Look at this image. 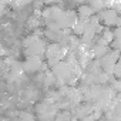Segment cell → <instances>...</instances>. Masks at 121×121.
I'll use <instances>...</instances> for the list:
<instances>
[{
    "label": "cell",
    "instance_id": "1",
    "mask_svg": "<svg viewBox=\"0 0 121 121\" xmlns=\"http://www.w3.org/2000/svg\"><path fill=\"white\" fill-rule=\"evenodd\" d=\"M58 110H60V107L56 103H51L50 100L46 98L44 101H41L36 105V115H37L39 121H54L57 114L60 112Z\"/></svg>",
    "mask_w": 121,
    "mask_h": 121
},
{
    "label": "cell",
    "instance_id": "2",
    "mask_svg": "<svg viewBox=\"0 0 121 121\" xmlns=\"http://www.w3.org/2000/svg\"><path fill=\"white\" fill-rule=\"evenodd\" d=\"M120 56H121V51H120V50L111 48L110 53H107L103 58H100L98 63H100L103 71H105V73L110 74V76H114V70H115V67H117V63H118Z\"/></svg>",
    "mask_w": 121,
    "mask_h": 121
},
{
    "label": "cell",
    "instance_id": "3",
    "mask_svg": "<svg viewBox=\"0 0 121 121\" xmlns=\"http://www.w3.org/2000/svg\"><path fill=\"white\" fill-rule=\"evenodd\" d=\"M101 23L105 27H120L121 26V16L115 9H104L98 13Z\"/></svg>",
    "mask_w": 121,
    "mask_h": 121
},
{
    "label": "cell",
    "instance_id": "4",
    "mask_svg": "<svg viewBox=\"0 0 121 121\" xmlns=\"http://www.w3.org/2000/svg\"><path fill=\"white\" fill-rule=\"evenodd\" d=\"M69 54V48L58 44V43H50L46 50V58L47 60H64Z\"/></svg>",
    "mask_w": 121,
    "mask_h": 121
},
{
    "label": "cell",
    "instance_id": "5",
    "mask_svg": "<svg viewBox=\"0 0 121 121\" xmlns=\"http://www.w3.org/2000/svg\"><path fill=\"white\" fill-rule=\"evenodd\" d=\"M47 47H48V40H47L46 37H43V39H41L40 41H37L36 44H33V46L24 48V56H26V57H34V56H37V57H46V50H47Z\"/></svg>",
    "mask_w": 121,
    "mask_h": 121
},
{
    "label": "cell",
    "instance_id": "6",
    "mask_svg": "<svg viewBox=\"0 0 121 121\" xmlns=\"http://www.w3.org/2000/svg\"><path fill=\"white\" fill-rule=\"evenodd\" d=\"M44 63L46 61L43 60V57H37V56H34V57H26V60L23 61L24 71L30 73V74H33V73H41Z\"/></svg>",
    "mask_w": 121,
    "mask_h": 121
},
{
    "label": "cell",
    "instance_id": "7",
    "mask_svg": "<svg viewBox=\"0 0 121 121\" xmlns=\"http://www.w3.org/2000/svg\"><path fill=\"white\" fill-rule=\"evenodd\" d=\"M94 112V104L93 103H81L80 105H77L76 108H73V115L77 118V120H83L88 115H93Z\"/></svg>",
    "mask_w": 121,
    "mask_h": 121
},
{
    "label": "cell",
    "instance_id": "8",
    "mask_svg": "<svg viewBox=\"0 0 121 121\" xmlns=\"http://www.w3.org/2000/svg\"><path fill=\"white\" fill-rule=\"evenodd\" d=\"M77 22H78V14H77V12H74V10H67L66 17H64V20H63V23H61V29H73Z\"/></svg>",
    "mask_w": 121,
    "mask_h": 121
},
{
    "label": "cell",
    "instance_id": "9",
    "mask_svg": "<svg viewBox=\"0 0 121 121\" xmlns=\"http://www.w3.org/2000/svg\"><path fill=\"white\" fill-rule=\"evenodd\" d=\"M94 9L90 6V4H80L77 7V14H78V19H83V20H88L94 16Z\"/></svg>",
    "mask_w": 121,
    "mask_h": 121
},
{
    "label": "cell",
    "instance_id": "10",
    "mask_svg": "<svg viewBox=\"0 0 121 121\" xmlns=\"http://www.w3.org/2000/svg\"><path fill=\"white\" fill-rule=\"evenodd\" d=\"M111 51V47L110 46H101V44H94L93 47H91V53H93V56H94V58L95 60H100V58H103L107 53H110Z\"/></svg>",
    "mask_w": 121,
    "mask_h": 121
},
{
    "label": "cell",
    "instance_id": "11",
    "mask_svg": "<svg viewBox=\"0 0 121 121\" xmlns=\"http://www.w3.org/2000/svg\"><path fill=\"white\" fill-rule=\"evenodd\" d=\"M90 20V19H88ZM88 20H83V19H78V22L74 24V27L71 29L73 30V34L74 36H78V37H81L83 34H84V31L88 29Z\"/></svg>",
    "mask_w": 121,
    "mask_h": 121
},
{
    "label": "cell",
    "instance_id": "12",
    "mask_svg": "<svg viewBox=\"0 0 121 121\" xmlns=\"http://www.w3.org/2000/svg\"><path fill=\"white\" fill-rule=\"evenodd\" d=\"M41 39H43V36H40V34H37V33L29 34L27 37H24V40H23V46H24V48H27V47H30V46L36 44L37 41H40Z\"/></svg>",
    "mask_w": 121,
    "mask_h": 121
},
{
    "label": "cell",
    "instance_id": "13",
    "mask_svg": "<svg viewBox=\"0 0 121 121\" xmlns=\"http://www.w3.org/2000/svg\"><path fill=\"white\" fill-rule=\"evenodd\" d=\"M88 4L94 9V12L100 13L101 10L107 9V0H90Z\"/></svg>",
    "mask_w": 121,
    "mask_h": 121
},
{
    "label": "cell",
    "instance_id": "14",
    "mask_svg": "<svg viewBox=\"0 0 121 121\" xmlns=\"http://www.w3.org/2000/svg\"><path fill=\"white\" fill-rule=\"evenodd\" d=\"M40 26H41V17H39V16H31V17H29V20H27V27L30 29V30H37V29H40Z\"/></svg>",
    "mask_w": 121,
    "mask_h": 121
},
{
    "label": "cell",
    "instance_id": "15",
    "mask_svg": "<svg viewBox=\"0 0 121 121\" xmlns=\"http://www.w3.org/2000/svg\"><path fill=\"white\" fill-rule=\"evenodd\" d=\"M17 121H36V118H34L33 114H30V112H27V111H23V112H20Z\"/></svg>",
    "mask_w": 121,
    "mask_h": 121
},
{
    "label": "cell",
    "instance_id": "16",
    "mask_svg": "<svg viewBox=\"0 0 121 121\" xmlns=\"http://www.w3.org/2000/svg\"><path fill=\"white\" fill-rule=\"evenodd\" d=\"M44 2V6L47 4V6H54V4H60V3H63V2H66V0H43Z\"/></svg>",
    "mask_w": 121,
    "mask_h": 121
},
{
    "label": "cell",
    "instance_id": "17",
    "mask_svg": "<svg viewBox=\"0 0 121 121\" xmlns=\"http://www.w3.org/2000/svg\"><path fill=\"white\" fill-rule=\"evenodd\" d=\"M114 77L115 78H121V63H117V67L114 70Z\"/></svg>",
    "mask_w": 121,
    "mask_h": 121
},
{
    "label": "cell",
    "instance_id": "18",
    "mask_svg": "<svg viewBox=\"0 0 121 121\" xmlns=\"http://www.w3.org/2000/svg\"><path fill=\"white\" fill-rule=\"evenodd\" d=\"M80 121H97L93 115H88V117H86V118H83V120H80Z\"/></svg>",
    "mask_w": 121,
    "mask_h": 121
},
{
    "label": "cell",
    "instance_id": "19",
    "mask_svg": "<svg viewBox=\"0 0 121 121\" xmlns=\"http://www.w3.org/2000/svg\"><path fill=\"white\" fill-rule=\"evenodd\" d=\"M74 2H76L78 6H80V4H87V3L90 2V0H74Z\"/></svg>",
    "mask_w": 121,
    "mask_h": 121
},
{
    "label": "cell",
    "instance_id": "20",
    "mask_svg": "<svg viewBox=\"0 0 121 121\" xmlns=\"http://www.w3.org/2000/svg\"><path fill=\"white\" fill-rule=\"evenodd\" d=\"M101 121H108V120H107V118H105V120H101Z\"/></svg>",
    "mask_w": 121,
    "mask_h": 121
},
{
    "label": "cell",
    "instance_id": "21",
    "mask_svg": "<svg viewBox=\"0 0 121 121\" xmlns=\"http://www.w3.org/2000/svg\"><path fill=\"white\" fill-rule=\"evenodd\" d=\"M3 121H9V120H3Z\"/></svg>",
    "mask_w": 121,
    "mask_h": 121
},
{
    "label": "cell",
    "instance_id": "22",
    "mask_svg": "<svg viewBox=\"0 0 121 121\" xmlns=\"http://www.w3.org/2000/svg\"><path fill=\"white\" fill-rule=\"evenodd\" d=\"M120 80H121V78H120Z\"/></svg>",
    "mask_w": 121,
    "mask_h": 121
}]
</instances>
